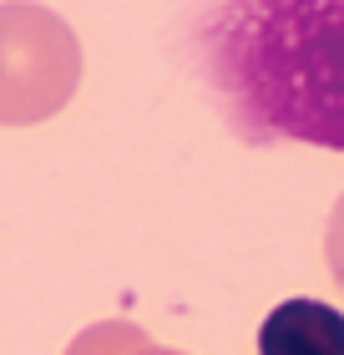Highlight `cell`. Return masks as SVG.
<instances>
[{"label":"cell","instance_id":"6","mask_svg":"<svg viewBox=\"0 0 344 355\" xmlns=\"http://www.w3.org/2000/svg\"><path fill=\"white\" fill-rule=\"evenodd\" d=\"M137 355H177V350H162V345H142Z\"/></svg>","mask_w":344,"mask_h":355},{"label":"cell","instance_id":"4","mask_svg":"<svg viewBox=\"0 0 344 355\" xmlns=\"http://www.w3.org/2000/svg\"><path fill=\"white\" fill-rule=\"evenodd\" d=\"M147 345V335L137 325H127V320H102V325L81 330L66 355H137Z\"/></svg>","mask_w":344,"mask_h":355},{"label":"cell","instance_id":"1","mask_svg":"<svg viewBox=\"0 0 344 355\" xmlns=\"http://www.w3.org/2000/svg\"><path fill=\"white\" fill-rule=\"evenodd\" d=\"M188 51L248 142L344 153V0H192Z\"/></svg>","mask_w":344,"mask_h":355},{"label":"cell","instance_id":"5","mask_svg":"<svg viewBox=\"0 0 344 355\" xmlns=\"http://www.w3.org/2000/svg\"><path fill=\"white\" fill-rule=\"evenodd\" d=\"M324 259H329L334 284L344 289V193H339V203H334V214H329V234H324Z\"/></svg>","mask_w":344,"mask_h":355},{"label":"cell","instance_id":"3","mask_svg":"<svg viewBox=\"0 0 344 355\" xmlns=\"http://www.w3.org/2000/svg\"><path fill=\"white\" fill-rule=\"evenodd\" d=\"M258 355H344V315L319 300H284L258 325Z\"/></svg>","mask_w":344,"mask_h":355},{"label":"cell","instance_id":"2","mask_svg":"<svg viewBox=\"0 0 344 355\" xmlns=\"http://www.w3.org/2000/svg\"><path fill=\"white\" fill-rule=\"evenodd\" d=\"M76 31L36 0H6L0 6V122L30 127L56 117L76 96Z\"/></svg>","mask_w":344,"mask_h":355}]
</instances>
